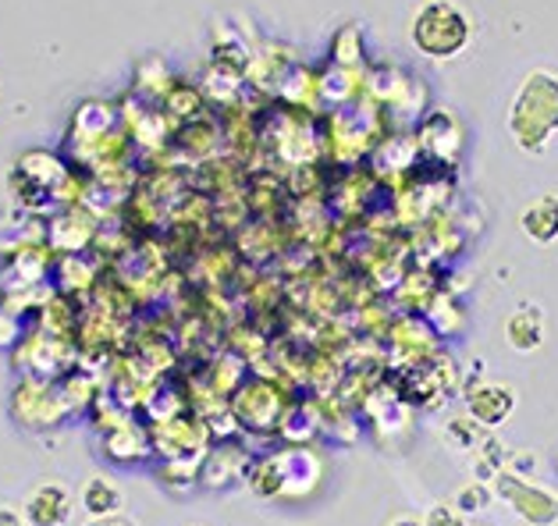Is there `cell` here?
I'll list each match as a JSON object with an SVG mask.
<instances>
[{"label":"cell","instance_id":"cell-1","mask_svg":"<svg viewBox=\"0 0 558 526\" xmlns=\"http://www.w3.org/2000/svg\"><path fill=\"white\" fill-rule=\"evenodd\" d=\"M470 39V22L452 4H427L413 19V44L430 58H452Z\"/></svg>","mask_w":558,"mask_h":526},{"label":"cell","instance_id":"cell-2","mask_svg":"<svg viewBox=\"0 0 558 526\" xmlns=\"http://www.w3.org/2000/svg\"><path fill=\"white\" fill-rule=\"evenodd\" d=\"M72 509H75V502L64 484L50 480V484H39V488L29 494L22 516L29 526H64L72 519Z\"/></svg>","mask_w":558,"mask_h":526},{"label":"cell","instance_id":"cell-3","mask_svg":"<svg viewBox=\"0 0 558 526\" xmlns=\"http://www.w3.org/2000/svg\"><path fill=\"white\" fill-rule=\"evenodd\" d=\"M235 409L242 416V424H253L256 430H267L270 424L278 420L281 402H278V395L267 384L256 381V384H250L246 391H242V399L235 402Z\"/></svg>","mask_w":558,"mask_h":526},{"label":"cell","instance_id":"cell-4","mask_svg":"<svg viewBox=\"0 0 558 526\" xmlns=\"http://www.w3.org/2000/svg\"><path fill=\"white\" fill-rule=\"evenodd\" d=\"M83 509L89 519H111L125 509V491L111 477H89L83 488Z\"/></svg>","mask_w":558,"mask_h":526},{"label":"cell","instance_id":"cell-5","mask_svg":"<svg viewBox=\"0 0 558 526\" xmlns=\"http://www.w3.org/2000/svg\"><path fill=\"white\" fill-rule=\"evenodd\" d=\"M523 228L534 242H551L558 235V199L544 196L541 204H534L523 213Z\"/></svg>","mask_w":558,"mask_h":526},{"label":"cell","instance_id":"cell-6","mask_svg":"<svg viewBox=\"0 0 558 526\" xmlns=\"http://www.w3.org/2000/svg\"><path fill=\"white\" fill-rule=\"evenodd\" d=\"M509 342L515 348H537L541 345V317H526V314H515L509 320Z\"/></svg>","mask_w":558,"mask_h":526},{"label":"cell","instance_id":"cell-7","mask_svg":"<svg viewBox=\"0 0 558 526\" xmlns=\"http://www.w3.org/2000/svg\"><path fill=\"white\" fill-rule=\"evenodd\" d=\"M168 103H171V111H174V114L189 118V114H193L196 107H199V97H196V93H189V89H185V93H171Z\"/></svg>","mask_w":558,"mask_h":526},{"label":"cell","instance_id":"cell-8","mask_svg":"<svg viewBox=\"0 0 558 526\" xmlns=\"http://www.w3.org/2000/svg\"><path fill=\"white\" fill-rule=\"evenodd\" d=\"M424 526H462V519H459V512H452L448 505H434V509L427 512Z\"/></svg>","mask_w":558,"mask_h":526},{"label":"cell","instance_id":"cell-9","mask_svg":"<svg viewBox=\"0 0 558 526\" xmlns=\"http://www.w3.org/2000/svg\"><path fill=\"white\" fill-rule=\"evenodd\" d=\"M0 526H29V523H25L22 512L8 509V505H0Z\"/></svg>","mask_w":558,"mask_h":526},{"label":"cell","instance_id":"cell-10","mask_svg":"<svg viewBox=\"0 0 558 526\" xmlns=\"http://www.w3.org/2000/svg\"><path fill=\"white\" fill-rule=\"evenodd\" d=\"M86 526H135V523H129L125 516H111V519H89Z\"/></svg>","mask_w":558,"mask_h":526},{"label":"cell","instance_id":"cell-11","mask_svg":"<svg viewBox=\"0 0 558 526\" xmlns=\"http://www.w3.org/2000/svg\"><path fill=\"white\" fill-rule=\"evenodd\" d=\"M391 526H420V523L416 519H395Z\"/></svg>","mask_w":558,"mask_h":526}]
</instances>
